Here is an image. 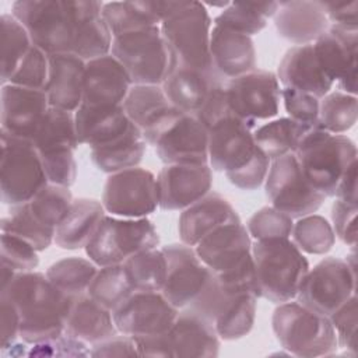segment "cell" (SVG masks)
Here are the masks:
<instances>
[{
  "instance_id": "cell-1",
  "label": "cell",
  "mask_w": 358,
  "mask_h": 358,
  "mask_svg": "<svg viewBox=\"0 0 358 358\" xmlns=\"http://www.w3.org/2000/svg\"><path fill=\"white\" fill-rule=\"evenodd\" d=\"M0 295L11 299L18 308L20 338L29 345L64 333L74 298L56 288L46 274L35 270L15 273L11 282L0 289Z\"/></svg>"
},
{
  "instance_id": "cell-2",
  "label": "cell",
  "mask_w": 358,
  "mask_h": 358,
  "mask_svg": "<svg viewBox=\"0 0 358 358\" xmlns=\"http://www.w3.org/2000/svg\"><path fill=\"white\" fill-rule=\"evenodd\" d=\"M159 17L161 34L169 59L193 69H211L210 35L213 18L203 1L168 0L154 1Z\"/></svg>"
},
{
  "instance_id": "cell-3",
  "label": "cell",
  "mask_w": 358,
  "mask_h": 358,
  "mask_svg": "<svg viewBox=\"0 0 358 358\" xmlns=\"http://www.w3.org/2000/svg\"><path fill=\"white\" fill-rule=\"evenodd\" d=\"M252 243L246 227L232 222L214 229L194 250L221 288L228 292H250L259 298Z\"/></svg>"
},
{
  "instance_id": "cell-4",
  "label": "cell",
  "mask_w": 358,
  "mask_h": 358,
  "mask_svg": "<svg viewBox=\"0 0 358 358\" xmlns=\"http://www.w3.org/2000/svg\"><path fill=\"white\" fill-rule=\"evenodd\" d=\"M252 256L259 298L277 305L295 299L309 262L291 238L255 241Z\"/></svg>"
},
{
  "instance_id": "cell-5",
  "label": "cell",
  "mask_w": 358,
  "mask_h": 358,
  "mask_svg": "<svg viewBox=\"0 0 358 358\" xmlns=\"http://www.w3.org/2000/svg\"><path fill=\"white\" fill-rule=\"evenodd\" d=\"M294 154L308 183L326 197H334L343 173L357 162L354 140L319 126L305 131Z\"/></svg>"
},
{
  "instance_id": "cell-6",
  "label": "cell",
  "mask_w": 358,
  "mask_h": 358,
  "mask_svg": "<svg viewBox=\"0 0 358 358\" xmlns=\"http://www.w3.org/2000/svg\"><path fill=\"white\" fill-rule=\"evenodd\" d=\"M271 327L281 347L295 357H327L338 348L330 319L294 299L278 303Z\"/></svg>"
},
{
  "instance_id": "cell-7",
  "label": "cell",
  "mask_w": 358,
  "mask_h": 358,
  "mask_svg": "<svg viewBox=\"0 0 358 358\" xmlns=\"http://www.w3.org/2000/svg\"><path fill=\"white\" fill-rule=\"evenodd\" d=\"M11 14L24 25L32 43L46 55L73 53V0H18L11 4Z\"/></svg>"
},
{
  "instance_id": "cell-8",
  "label": "cell",
  "mask_w": 358,
  "mask_h": 358,
  "mask_svg": "<svg viewBox=\"0 0 358 358\" xmlns=\"http://www.w3.org/2000/svg\"><path fill=\"white\" fill-rule=\"evenodd\" d=\"M159 235L147 218H123L106 214L101 221L85 253L98 267L122 264L130 256L158 248Z\"/></svg>"
},
{
  "instance_id": "cell-9",
  "label": "cell",
  "mask_w": 358,
  "mask_h": 358,
  "mask_svg": "<svg viewBox=\"0 0 358 358\" xmlns=\"http://www.w3.org/2000/svg\"><path fill=\"white\" fill-rule=\"evenodd\" d=\"M357 289V262L355 249L347 259L324 257L309 267L305 274L295 299L303 306L320 315L330 316Z\"/></svg>"
},
{
  "instance_id": "cell-10",
  "label": "cell",
  "mask_w": 358,
  "mask_h": 358,
  "mask_svg": "<svg viewBox=\"0 0 358 358\" xmlns=\"http://www.w3.org/2000/svg\"><path fill=\"white\" fill-rule=\"evenodd\" d=\"M0 133L1 201L10 207L28 203L49 183L41 155L31 140Z\"/></svg>"
},
{
  "instance_id": "cell-11",
  "label": "cell",
  "mask_w": 358,
  "mask_h": 358,
  "mask_svg": "<svg viewBox=\"0 0 358 358\" xmlns=\"http://www.w3.org/2000/svg\"><path fill=\"white\" fill-rule=\"evenodd\" d=\"M257 296L250 292H228L210 277L206 288L197 299L186 308L215 329L221 340L232 341L250 333L256 319Z\"/></svg>"
},
{
  "instance_id": "cell-12",
  "label": "cell",
  "mask_w": 358,
  "mask_h": 358,
  "mask_svg": "<svg viewBox=\"0 0 358 358\" xmlns=\"http://www.w3.org/2000/svg\"><path fill=\"white\" fill-rule=\"evenodd\" d=\"M140 355L211 358L220 352L221 338L204 317L182 309L172 326L161 336L138 338Z\"/></svg>"
},
{
  "instance_id": "cell-13",
  "label": "cell",
  "mask_w": 358,
  "mask_h": 358,
  "mask_svg": "<svg viewBox=\"0 0 358 358\" xmlns=\"http://www.w3.org/2000/svg\"><path fill=\"white\" fill-rule=\"evenodd\" d=\"M110 55L124 67L133 85H161L169 66L159 25L115 36Z\"/></svg>"
},
{
  "instance_id": "cell-14",
  "label": "cell",
  "mask_w": 358,
  "mask_h": 358,
  "mask_svg": "<svg viewBox=\"0 0 358 358\" xmlns=\"http://www.w3.org/2000/svg\"><path fill=\"white\" fill-rule=\"evenodd\" d=\"M264 190L271 206L292 220L315 214L327 199L308 183L294 152L270 162Z\"/></svg>"
},
{
  "instance_id": "cell-15",
  "label": "cell",
  "mask_w": 358,
  "mask_h": 358,
  "mask_svg": "<svg viewBox=\"0 0 358 358\" xmlns=\"http://www.w3.org/2000/svg\"><path fill=\"white\" fill-rule=\"evenodd\" d=\"M102 204L108 214L123 218H144L159 207L157 176L141 166L108 175Z\"/></svg>"
},
{
  "instance_id": "cell-16",
  "label": "cell",
  "mask_w": 358,
  "mask_h": 358,
  "mask_svg": "<svg viewBox=\"0 0 358 358\" xmlns=\"http://www.w3.org/2000/svg\"><path fill=\"white\" fill-rule=\"evenodd\" d=\"M281 88L275 73L257 69L225 83L231 112L255 126L278 115Z\"/></svg>"
},
{
  "instance_id": "cell-17",
  "label": "cell",
  "mask_w": 358,
  "mask_h": 358,
  "mask_svg": "<svg viewBox=\"0 0 358 358\" xmlns=\"http://www.w3.org/2000/svg\"><path fill=\"white\" fill-rule=\"evenodd\" d=\"M178 315L161 291H134L112 312L117 331L136 340L164 334Z\"/></svg>"
},
{
  "instance_id": "cell-18",
  "label": "cell",
  "mask_w": 358,
  "mask_h": 358,
  "mask_svg": "<svg viewBox=\"0 0 358 358\" xmlns=\"http://www.w3.org/2000/svg\"><path fill=\"white\" fill-rule=\"evenodd\" d=\"M166 257V278L162 295L179 310L189 308L206 288L211 271L193 246L169 243L161 248Z\"/></svg>"
},
{
  "instance_id": "cell-19",
  "label": "cell",
  "mask_w": 358,
  "mask_h": 358,
  "mask_svg": "<svg viewBox=\"0 0 358 358\" xmlns=\"http://www.w3.org/2000/svg\"><path fill=\"white\" fill-rule=\"evenodd\" d=\"M255 124L232 112L214 122L208 130V165L217 172H232L243 166L256 152Z\"/></svg>"
},
{
  "instance_id": "cell-20",
  "label": "cell",
  "mask_w": 358,
  "mask_h": 358,
  "mask_svg": "<svg viewBox=\"0 0 358 358\" xmlns=\"http://www.w3.org/2000/svg\"><path fill=\"white\" fill-rule=\"evenodd\" d=\"M316 57L338 91L357 95L358 31L330 25L315 42Z\"/></svg>"
},
{
  "instance_id": "cell-21",
  "label": "cell",
  "mask_w": 358,
  "mask_h": 358,
  "mask_svg": "<svg viewBox=\"0 0 358 358\" xmlns=\"http://www.w3.org/2000/svg\"><path fill=\"white\" fill-rule=\"evenodd\" d=\"M159 208L183 211L213 187V169L208 164H169L157 176Z\"/></svg>"
},
{
  "instance_id": "cell-22",
  "label": "cell",
  "mask_w": 358,
  "mask_h": 358,
  "mask_svg": "<svg viewBox=\"0 0 358 358\" xmlns=\"http://www.w3.org/2000/svg\"><path fill=\"white\" fill-rule=\"evenodd\" d=\"M122 106L148 145L183 113L169 102L161 85H131Z\"/></svg>"
},
{
  "instance_id": "cell-23",
  "label": "cell",
  "mask_w": 358,
  "mask_h": 358,
  "mask_svg": "<svg viewBox=\"0 0 358 358\" xmlns=\"http://www.w3.org/2000/svg\"><path fill=\"white\" fill-rule=\"evenodd\" d=\"M0 99V131L32 141L50 108L46 92L14 84H1Z\"/></svg>"
},
{
  "instance_id": "cell-24",
  "label": "cell",
  "mask_w": 358,
  "mask_h": 358,
  "mask_svg": "<svg viewBox=\"0 0 358 358\" xmlns=\"http://www.w3.org/2000/svg\"><path fill=\"white\" fill-rule=\"evenodd\" d=\"M155 152L164 165L208 164V130L190 113H182L155 141Z\"/></svg>"
},
{
  "instance_id": "cell-25",
  "label": "cell",
  "mask_w": 358,
  "mask_h": 358,
  "mask_svg": "<svg viewBox=\"0 0 358 358\" xmlns=\"http://www.w3.org/2000/svg\"><path fill=\"white\" fill-rule=\"evenodd\" d=\"M227 83L215 70L193 69L169 59L166 76L161 84L169 102L183 113L196 115L217 87Z\"/></svg>"
},
{
  "instance_id": "cell-26",
  "label": "cell",
  "mask_w": 358,
  "mask_h": 358,
  "mask_svg": "<svg viewBox=\"0 0 358 358\" xmlns=\"http://www.w3.org/2000/svg\"><path fill=\"white\" fill-rule=\"evenodd\" d=\"M275 76L282 88L306 92L319 99L329 94L334 85L322 69L313 43L288 49L277 67Z\"/></svg>"
},
{
  "instance_id": "cell-27",
  "label": "cell",
  "mask_w": 358,
  "mask_h": 358,
  "mask_svg": "<svg viewBox=\"0 0 358 358\" xmlns=\"http://www.w3.org/2000/svg\"><path fill=\"white\" fill-rule=\"evenodd\" d=\"M131 85L127 71L110 53L88 60L83 103L90 106L122 105Z\"/></svg>"
},
{
  "instance_id": "cell-28",
  "label": "cell",
  "mask_w": 358,
  "mask_h": 358,
  "mask_svg": "<svg viewBox=\"0 0 358 358\" xmlns=\"http://www.w3.org/2000/svg\"><path fill=\"white\" fill-rule=\"evenodd\" d=\"M273 18L277 34L295 46L313 43L330 27L320 0L278 1Z\"/></svg>"
},
{
  "instance_id": "cell-29",
  "label": "cell",
  "mask_w": 358,
  "mask_h": 358,
  "mask_svg": "<svg viewBox=\"0 0 358 358\" xmlns=\"http://www.w3.org/2000/svg\"><path fill=\"white\" fill-rule=\"evenodd\" d=\"M232 222H241L236 210L224 196L210 192L180 213L178 232L182 243L194 248L214 229Z\"/></svg>"
},
{
  "instance_id": "cell-30",
  "label": "cell",
  "mask_w": 358,
  "mask_h": 358,
  "mask_svg": "<svg viewBox=\"0 0 358 358\" xmlns=\"http://www.w3.org/2000/svg\"><path fill=\"white\" fill-rule=\"evenodd\" d=\"M49 56V76L45 92L52 108L76 112L83 103L85 64L74 53H55Z\"/></svg>"
},
{
  "instance_id": "cell-31",
  "label": "cell",
  "mask_w": 358,
  "mask_h": 358,
  "mask_svg": "<svg viewBox=\"0 0 358 358\" xmlns=\"http://www.w3.org/2000/svg\"><path fill=\"white\" fill-rule=\"evenodd\" d=\"M210 56L214 70L225 81L257 69L252 36L217 25L211 28Z\"/></svg>"
},
{
  "instance_id": "cell-32",
  "label": "cell",
  "mask_w": 358,
  "mask_h": 358,
  "mask_svg": "<svg viewBox=\"0 0 358 358\" xmlns=\"http://www.w3.org/2000/svg\"><path fill=\"white\" fill-rule=\"evenodd\" d=\"M74 123L80 144L90 148L105 145L123 136L133 124L122 105H81L74 112Z\"/></svg>"
},
{
  "instance_id": "cell-33",
  "label": "cell",
  "mask_w": 358,
  "mask_h": 358,
  "mask_svg": "<svg viewBox=\"0 0 358 358\" xmlns=\"http://www.w3.org/2000/svg\"><path fill=\"white\" fill-rule=\"evenodd\" d=\"M103 1L73 0L76 13V41L73 53L88 62L110 53L113 35L103 17Z\"/></svg>"
},
{
  "instance_id": "cell-34",
  "label": "cell",
  "mask_w": 358,
  "mask_h": 358,
  "mask_svg": "<svg viewBox=\"0 0 358 358\" xmlns=\"http://www.w3.org/2000/svg\"><path fill=\"white\" fill-rule=\"evenodd\" d=\"M64 333L88 343L90 345L117 334L112 312L83 294L73 299L66 319Z\"/></svg>"
},
{
  "instance_id": "cell-35",
  "label": "cell",
  "mask_w": 358,
  "mask_h": 358,
  "mask_svg": "<svg viewBox=\"0 0 358 358\" xmlns=\"http://www.w3.org/2000/svg\"><path fill=\"white\" fill-rule=\"evenodd\" d=\"M105 215L102 201L88 197L74 199L66 218L55 231L56 246L66 250L85 248Z\"/></svg>"
},
{
  "instance_id": "cell-36",
  "label": "cell",
  "mask_w": 358,
  "mask_h": 358,
  "mask_svg": "<svg viewBox=\"0 0 358 358\" xmlns=\"http://www.w3.org/2000/svg\"><path fill=\"white\" fill-rule=\"evenodd\" d=\"M147 141L137 126L131 124L130 129L112 143L90 148L92 164L108 175L138 166L145 151Z\"/></svg>"
},
{
  "instance_id": "cell-37",
  "label": "cell",
  "mask_w": 358,
  "mask_h": 358,
  "mask_svg": "<svg viewBox=\"0 0 358 358\" xmlns=\"http://www.w3.org/2000/svg\"><path fill=\"white\" fill-rule=\"evenodd\" d=\"M32 143L39 155L76 151L80 143L76 131L74 113L50 106Z\"/></svg>"
},
{
  "instance_id": "cell-38",
  "label": "cell",
  "mask_w": 358,
  "mask_h": 358,
  "mask_svg": "<svg viewBox=\"0 0 358 358\" xmlns=\"http://www.w3.org/2000/svg\"><path fill=\"white\" fill-rule=\"evenodd\" d=\"M102 17L115 36L159 25L154 1H108L103 3Z\"/></svg>"
},
{
  "instance_id": "cell-39",
  "label": "cell",
  "mask_w": 358,
  "mask_h": 358,
  "mask_svg": "<svg viewBox=\"0 0 358 358\" xmlns=\"http://www.w3.org/2000/svg\"><path fill=\"white\" fill-rule=\"evenodd\" d=\"M308 127L296 123L291 117L270 119L267 123L253 130L256 145L273 161L287 154L295 152Z\"/></svg>"
},
{
  "instance_id": "cell-40",
  "label": "cell",
  "mask_w": 358,
  "mask_h": 358,
  "mask_svg": "<svg viewBox=\"0 0 358 358\" xmlns=\"http://www.w3.org/2000/svg\"><path fill=\"white\" fill-rule=\"evenodd\" d=\"M98 268L99 267L90 259L70 256L52 263L45 274L56 288L76 298L87 294Z\"/></svg>"
},
{
  "instance_id": "cell-41",
  "label": "cell",
  "mask_w": 358,
  "mask_h": 358,
  "mask_svg": "<svg viewBox=\"0 0 358 358\" xmlns=\"http://www.w3.org/2000/svg\"><path fill=\"white\" fill-rule=\"evenodd\" d=\"M0 41L1 84H6L34 43L24 25L11 13H4L0 17Z\"/></svg>"
},
{
  "instance_id": "cell-42",
  "label": "cell",
  "mask_w": 358,
  "mask_h": 358,
  "mask_svg": "<svg viewBox=\"0 0 358 358\" xmlns=\"http://www.w3.org/2000/svg\"><path fill=\"white\" fill-rule=\"evenodd\" d=\"M136 291H161L166 278V257L162 249L152 248L130 256L122 263Z\"/></svg>"
},
{
  "instance_id": "cell-43",
  "label": "cell",
  "mask_w": 358,
  "mask_h": 358,
  "mask_svg": "<svg viewBox=\"0 0 358 358\" xmlns=\"http://www.w3.org/2000/svg\"><path fill=\"white\" fill-rule=\"evenodd\" d=\"M136 289L123 264L99 267L87 294L98 303L113 312Z\"/></svg>"
},
{
  "instance_id": "cell-44",
  "label": "cell",
  "mask_w": 358,
  "mask_h": 358,
  "mask_svg": "<svg viewBox=\"0 0 358 358\" xmlns=\"http://www.w3.org/2000/svg\"><path fill=\"white\" fill-rule=\"evenodd\" d=\"M0 229L1 232L24 239L38 252H42L55 243V229L45 227L31 213L28 203L11 206L7 215L1 218Z\"/></svg>"
},
{
  "instance_id": "cell-45",
  "label": "cell",
  "mask_w": 358,
  "mask_h": 358,
  "mask_svg": "<svg viewBox=\"0 0 358 358\" xmlns=\"http://www.w3.org/2000/svg\"><path fill=\"white\" fill-rule=\"evenodd\" d=\"M358 119V98L338 90L330 91L319 102L317 126L333 134H344Z\"/></svg>"
},
{
  "instance_id": "cell-46",
  "label": "cell",
  "mask_w": 358,
  "mask_h": 358,
  "mask_svg": "<svg viewBox=\"0 0 358 358\" xmlns=\"http://www.w3.org/2000/svg\"><path fill=\"white\" fill-rule=\"evenodd\" d=\"M291 241L308 255H326L336 243L331 224L319 214H309L294 222Z\"/></svg>"
},
{
  "instance_id": "cell-47",
  "label": "cell",
  "mask_w": 358,
  "mask_h": 358,
  "mask_svg": "<svg viewBox=\"0 0 358 358\" xmlns=\"http://www.w3.org/2000/svg\"><path fill=\"white\" fill-rule=\"evenodd\" d=\"M73 200L70 187L48 183L28 201V207L45 227L56 231L66 218Z\"/></svg>"
},
{
  "instance_id": "cell-48",
  "label": "cell",
  "mask_w": 358,
  "mask_h": 358,
  "mask_svg": "<svg viewBox=\"0 0 358 358\" xmlns=\"http://www.w3.org/2000/svg\"><path fill=\"white\" fill-rule=\"evenodd\" d=\"M245 227L253 241L291 238L294 220L273 206H266L255 211Z\"/></svg>"
},
{
  "instance_id": "cell-49",
  "label": "cell",
  "mask_w": 358,
  "mask_h": 358,
  "mask_svg": "<svg viewBox=\"0 0 358 358\" xmlns=\"http://www.w3.org/2000/svg\"><path fill=\"white\" fill-rule=\"evenodd\" d=\"M213 25L253 36L264 29L267 20L257 14L249 1H234L221 10L213 20Z\"/></svg>"
},
{
  "instance_id": "cell-50",
  "label": "cell",
  "mask_w": 358,
  "mask_h": 358,
  "mask_svg": "<svg viewBox=\"0 0 358 358\" xmlns=\"http://www.w3.org/2000/svg\"><path fill=\"white\" fill-rule=\"evenodd\" d=\"M49 76V56L32 45L15 73L6 84H14L32 90H43Z\"/></svg>"
},
{
  "instance_id": "cell-51",
  "label": "cell",
  "mask_w": 358,
  "mask_h": 358,
  "mask_svg": "<svg viewBox=\"0 0 358 358\" xmlns=\"http://www.w3.org/2000/svg\"><path fill=\"white\" fill-rule=\"evenodd\" d=\"M0 242H1V255H0L1 264L10 267L15 273L32 271L38 267L39 256H38V250L32 245L7 232H1Z\"/></svg>"
},
{
  "instance_id": "cell-52",
  "label": "cell",
  "mask_w": 358,
  "mask_h": 358,
  "mask_svg": "<svg viewBox=\"0 0 358 358\" xmlns=\"http://www.w3.org/2000/svg\"><path fill=\"white\" fill-rule=\"evenodd\" d=\"M337 337L338 348H344L347 354L357 355V295H352L338 309L329 316Z\"/></svg>"
},
{
  "instance_id": "cell-53",
  "label": "cell",
  "mask_w": 358,
  "mask_h": 358,
  "mask_svg": "<svg viewBox=\"0 0 358 358\" xmlns=\"http://www.w3.org/2000/svg\"><path fill=\"white\" fill-rule=\"evenodd\" d=\"M281 102L288 117L308 129L317 127L319 98L291 88H281Z\"/></svg>"
},
{
  "instance_id": "cell-54",
  "label": "cell",
  "mask_w": 358,
  "mask_h": 358,
  "mask_svg": "<svg viewBox=\"0 0 358 358\" xmlns=\"http://www.w3.org/2000/svg\"><path fill=\"white\" fill-rule=\"evenodd\" d=\"M271 159L257 147L253 157L239 169L227 172V179L241 190H256L260 187L267 176Z\"/></svg>"
},
{
  "instance_id": "cell-55",
  "label": "cell",
  "mask_w": 358,
  "mask_h": 358,
  "mask_svg": "<svg viewBox=\"0 0 358 358\" xmlns=\"http://www.w3.org/2000/svg\"><path fill=\"white\" fill-rule=\"evenodd\" d=\"M29 357H91V345L67 333L62 336L31 344L28 348Z\"/></svg>"
},
{
  "instance_id": "cell-56",
  "label": "cell",
  "mask_w": 358,
  "mask_h": 358,
  "mask_svg": "<svg viewBox=\"0 0 358 358\" xmlns=\"http://www.w3.org/2000/svg\"><path fill=\"white\" fill-rule=\"evenodd\" d=\"M357 214L358 204L336 199L331 206V227L334 235L351 249L357 246Z\"/></svg>"
},
{
  "instance_id": "cell-57",
  "label": "cell",
  "mask_w": 358,
  "mask_h": 358,
  "mask_svg": "<svg viewBox=\"0 0 358 358\" xmlns=\"http://www.w3.org/2000/svg\"><path fill=\"white\" fill-rule=\"evenodd\" d=\"M320 4L324 10V14L330 22V25H337L345 29L358 31V1H337V0H326Z\"/></svg>"
},
{
  "instance_id": "cell-58",
  "label": "cell",
  "mask_w": 358,
  "mask_h": 358,
  "mask_svg": "<svg viewBox=\"0 0 358 358\" xmlns=\"http://www.w3.org/2000/svg\"><path fill=\"white\" fill-rule=\"evenodd\" d=\"M140 355L136 338L126 334H115L91 345V357H124Z\"/></svg>"
},
{
  "instance_id": "cell-59",
  "label": "cell",
  "mask_w": 358,
  "mask_h": 358,
  "mask_svg": "<svg viewBox=\"0 0 358 358\" xmlns=\"http://www.w3.org/2000/svg\"><path fill=\"white\" fill-rule=\"evenodd\" d=\"M0 320H1V350L20 338L21 317L15 303L4 295H0Z\"/></svg>"
},
{
  "instance_id": "cell-60",
  "label": "cell",
  "mask_w": 358,
  "mask_h": 358,
  "mask_svg": "<svg viewBox=\"0 0 358 358\" xmlns=\"http://www.w3.org/2000/svg\"><path fill=\"white\" fill-rule=\"evenodd\" d=\"M334 197L347 203L358 204V193H357V162H352L347 171L343 173L337 187Z\"/></svg>"
}]
</instances>
